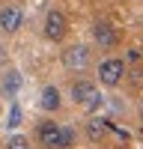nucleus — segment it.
Segmentation results:
<instances>
[{
  "label": "nucleus",
  "instance_id": "nucleus-9",
  "mask_svg": "<svg viewBox=\"0 0 143 149\" xmlns=\"http://www.w3.org/2000/svg\"><path fill=\"white\" fill-rule=\"evenodd\" d=\"M39 104H42L45 110H57V107H60V93H57V86H45Z\"/></svg>",
  "mask_w": 143,
  "mask_h": 149
},
{
  "label": "nucleus",
  "instance_id": "nucleus-16",
  "mask_svg": "<svg viewBox=\"0 0 143 149\" xmlns=\"http://www.w3.org/2000/svg\"><path fill=\"white\" fill-rule=\"evenodd\" d=\"M140 122H143V107H140Z\"/></svg>",
  "mask_w": 143,
  "mask_h": 149
},
{
  "label": "nucleus",
  "instance_id": "nucleus-2",
  "mask_svg": "<svg viewBox=\"0 0 143 149\" xmlns=\"http://www.w3.org/2000/svg\"><path fill=\"white\" fill-rule=\"evenodd\" d=\"M66 33H69V21H66V15H63V12H57V9H51V12L45 15V36H48L51 42H60Z\"/></svg>",
  "mask_w": 143,
  "mask_h": 149
},
{
  "label": "nucleus",
  "instance_id": "nucleus-1",
  "mask_svg": "<svg viewBox=\"0 0 143 149\" xmlns=\"http://www.w3.org/2000/svg\"><path fill=\"white\" fill-rule=\"evenodd\" d=\"M72 98H75V104H83L87 110H95L101 104V95L95 90V84H90V81H78L72 86Z\"/></svg>",
  "mask_w": 143,
  "mask_h": 149
},
{
  "label": "nucleus",
  "instance_id": "nucleus-5",
  "mask_svg": "<svg viewBox=\"0 0 143 149\" xmlns=\"http://www.w3.org/2000/svg\"><path fill=\"white\" fill-rule=\"evenodd\" d=\"M63 63H66V69H72V72L87 69V63H90V51H87L83 45H72V48H66V51H63Z\"/></svg>",
  "mask_w": 143,
  "mask_h": 149
},
{
  "label": "nucleus",
  "instance_id": "nucleus-3",
  "mask_svg": "<svg viewBox=\"0 0 143 149\" xmlns=\"http://www.w3.org/2000/svg\"><path fill=\"white\" fill-rule=\"evenodd\" d=\"M122 74H125V63L122 60H104V63L99 66V78H101V84L104 86H116L119 81H122Z\"/></svg>",
  "mask_w": 143,
  "mask_h": 149
},
{
  "label": "nucleus",
  "instance_id": "nucleus-8",
  "mask_svg": "<svg viewBox=\"0 0 143 149\" xmlns=\"http://www.w3.org/2000/svg\"><path fill=\"white\" fill-rule=\"evenodd\" d=\"M110 131V122L107 119H101V116H92L90 122H87V137L92 140V143H99V140H104V134Z\"/></svg>",
  "mask_w": 143,
  "mask_h": 149
},
{
  "label": "nucleus",
  "instance_id": "nucleus-7",
  "mask_svg": "<svg viewBox=\"0 0 143 149\" xmlns=\"http://www.w3.org/2000/svg\"><path fill=\"white\" fill-rule=\"evenodd\" d=\"M92 39L99 42L101 48H113V45H116V33H113V27H110V24L95 21V24H92Z\"/></svg>",
  "mask_w": 143,
  "mask_h": 149
},
{
  "label": "nucleus",
  "instance_id": "nucleus-12",
  "mask_svg": "<svg viewBox=\"0 0 143 149\" xmlns=\"http://www.w3.org/2000/svg\"><path fill=\"white\" fill-rule=\"evenodd\" d=\"M6 125H9V128H18V125H21V107H18V104H12V110H9V119H6Z\"/></svg>",
  "mask_w": 143,
  "mask_h": 149
},
{
  "label": "nucleus",
  "instance_id": "nucleus-15",
  "mask_svg": "<svg viewBox=\"0 0 143 149\" xmlns=\"http://www.w3.org/2000/svg\"><path fill=\"white\" fill-rule=\"evenodd\" d=\"M6 57H9V54H6V48H3V45H0V66H3V63H6Z\"/></svg>",
  "mask_w": 143,
  "mask_h": 149
},
{
  "label": "nucleus",
  "instance_id": "nucleus-4",
  "mask_svg": "<svg viewBox=\"0 0 143 149\" xmlns=\"http://www.w3.org/2000/svg\"><path fill=\"white\" fill-rule=\"evenodd\" d=\"M39 143L45 149H60L63 146V128L57 122H42L39 125Z\"/></svg>",
  "mask_w": 143,
  "mask_h": 149
},
{
  "label": "nucleus",
  "instance_id": "nucleus-14",
  "mask_svg": "<svg viewBox=\"0 0 143 149\" xmlns=\"http://www.w3.org/2000/svg\"><path fill=\"white\" fill-rule=\"evenodd\" d=\"M131 81H134V86H143V69H134V72H131Z\"/></svg>",
  "mask_w": 143,
  "mask_h": 149
},
{
  "label": "nucleus",
  "instance_id": "nucleus-13",
  "mask_svg": "<svg viewBox=\"0 0 143 149\" xmlns=\"http://www.w3.org/2000/svg\"><path fill=\"white\" fill-rule=\"evenodd\" d=\"M72 143H75V128H63V146L60 149H69Z\"/></svg>",
  "mask_w": 143,
  "mask_h": 149
},
{
  "label": "nucleus",
  "instance_id": "nucleus-11",
  "mask_svg": "<svg viewBox=\"0 0 143 149\" xmlns=\"http://www.w3.org/2000/svg\"><path fill=\"white\" fill-rule=\"evenodd\" d=\"M6 149H30V140H27V137H21V134H15V137H9Z\"/></svg>",
  "mask_w": 143,
  "mask_h": 149
},
{
  "label": "nucleus",
  "instance_id": "nucleus-10",
  "mask_svg": "<svg viewBox=\"0 0 143 149\" xmlns=\"http://www.w3.org/2000/svg\"><path fill=\"white\" fill-rule=\"evenodd\" d=\"M18 90H21V74H18V72H9L6 78H3V93L12 98V95H15Z\"/></svg>",
  "mask_w": 143,
  "mask_h": 149
},
{
  "label": "nucleus",
  "instance_id": "nucleus-6",
  "mask_svg": "<svg viewBox=\"0 0 143 149\" xmlns=\"http://www.w3.org/2000/svg\"><path fill=\"white\" fill-rule=\"evenodd\" d=\"M21 24H24V12H21L18 6L0 9V33H15Z\"/></svg>",
  "mask_w": 143,
  "mask_h": 149
}]
</instances>
